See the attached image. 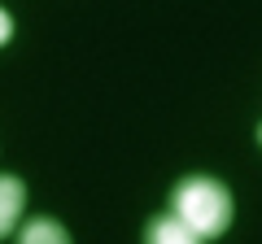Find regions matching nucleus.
Instances as JSON below:
<instances>
[{
	"instance_id": "obj_1",
	"label": "nucleus",
	"mask_w": 262,
	"mask_h": 244,
	"mask_svg": "<svg viewBox=\"0 0 262 244\" xmlns=\"http://www.w3.org/2000/svg\"><path fill=\"white\" fill-rule=\"evenodd\" d=\"M170 218H179L201 240H214L232 227V192L210 175H188L170 192Z\"/></svg>"
},
{
	"instance_id": "obj_5",
	"label": "nucleus",
	"mask_w": 262,
	"mask_h": 244,
	"mask_svg": "<svg viewBox=\"0 0 262 244\" xmlns=\"http://www.w3.org/2000/svg\"><path fill=\"white\" fill-rule=\"evenodd\" d=\"M9 39H13V18L0 9V44H9Z\"/></svg>"
},
{
	"instance_id": "obj_4",
	"label": "nucleus",
	"mask_w": 262,
	"mask_h": 244,
	"mask_svg": "<svg viewBox=\"0 0 262 244\" xmlns=\"http://www.w3.org/2000/svg\"><path fill=\"white\" fill-rule=\"evenodd\" d=\"M18 244H70V231L57 218H35L18 231Z\"/></svg>"
},
{
	"instance_id": "obj_3",
	"label": "nucleus",
	"mask_w": 262,
	"mask_h": 244,
	"mask_svg": "<svg viewBox=\"0 0 262 244\" xmlns=\"http://www.w3.org/2000/svg\"><path fill=\"white\" fill-rule=\"evenodd\" d=\"M144 244H206V240H201V235H192L184 223H179V218L162 214V218H153V223H149Z\"/></svg>"
},
{
	"instance_id": "obj_2",
	"label": "nucleus",
	"mask_w": 262,
	"mask_h": 244,
	"mask_svg": "<svg viewBox=\"0 0 262 244\" xmlns=\"http://www.w3.org/2000/svg\"><path fill=\"white\" fill-rule=\"evenodd\" d=\"M22 205H27V183L18 175H0V240L18 227Z\"/></svg>"
}]
</instances>
